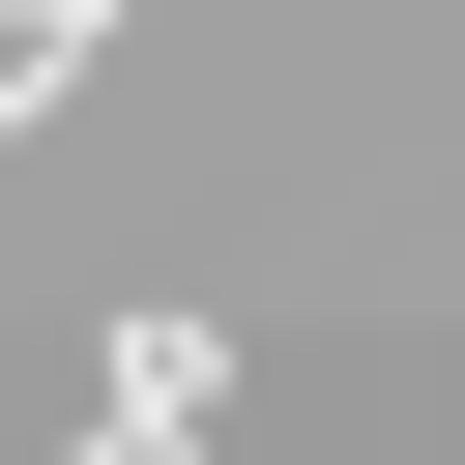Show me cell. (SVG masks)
Segmentation results:
<instances>
[{"label":"cell","mask_w":465,"mask_h":465,"mask_svg":"<svg viewBox=\"0 0 465 465\" xmlns=\"http://www.w3.org/2000/svg\"><path fill=\"white\" fill-rule=\"evenodd\" d=\"M58 58H87V0H0V116H58Z\"/></svg>","instance_id":"obj_1"}]
</instances>
